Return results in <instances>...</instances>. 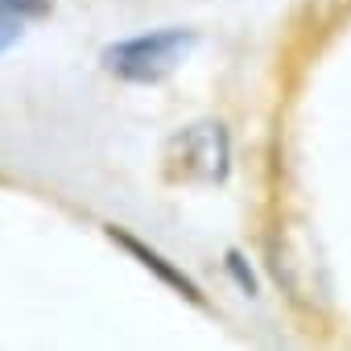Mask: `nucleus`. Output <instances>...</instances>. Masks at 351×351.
I'll list each match as a JSON object with an SVG mask.
<instances>
[{"instance_id":"obj_1","label":"nucleus","mask_w":351,"mask_h":351,"mask_svg":"<svg viewBox=\"0 0 351 351\" xmlns=\"http://www.w3.org/2000/svg\"><path fill=\"white\" fill-rule=\"evenodd\" d=\"M195 46H199V34H195V29L165 25V29H149V34L120 38V42L104 46L99 66H104L112 79H120V83L153 87V83H165L173 71H178V66L191 58Z\"/></svg>"},{"instance_id":"obj_2","label":"nucleus","mask_w":351,"mask_h":351,"mask_svg":"<svg viewBox=\"0 0 351 351\" xmlns=\"http://www.w3.org/2000/svg\"><path fill=\"white\" fill-rule=\"evenodd\" d=\"M165 161L178 165L182 182H228L232 173V141L219 120H199L169 141Z\"/></svg>"},{"instance_id":"obj_3","label":"nucleus","mask_w":351,"mask_h":351,"mask_svg":"<svg viewBox=\"0 0 351 351\" xmlns=\"http://www.w3.org/2000/svg\"><path fill=\"white\" fill-rule=\"evenodd\" d=\"M108 240H112V244H120L128 256H136V265H141V269H149V273H153L161 285H169L173 293H182V298H186V302H195V306H207V298H203L199 281H195L191 273H182L178 265H173V261H165L157 248L141 244V240H136V236H128L124 228H108Z\"/></svg>"},{"instance_id":"obj_4","label":"nucleus","mask_w":351,"mask_h":351,"mask_svg":"<svg viewBox=\"0 0 351 351\" xmlns=\"http://www.w3.org/2000/svg\"><path fill=\"white\" fill-rule=\"evenodd\" d=\"M223 265H228L232 281H236V285H240L248 298H256V293H261V285H256V273H252V265L244 261V252H240V248H228V261H223Z\"/></svg>"},{"instance_id":"obj_5","label":"nucleus","mask_w":351,"mask_h":351,"mask_svg":"<svg viewBox=\"0 0 351 351\" xmlns=\"http://www.w3.org/2000/svg\"><path fill=\"white\" fill-rule=\"evenodd\" d=\"M21 34H25V17H17L9 5H0V54L13 50L21 42Z\"/></svg>"},{"instance_id":"obj_6","label":"nucleus","mask_w":351,"mask_h":351,"mask_svg":"<svg viewBox=\"0 0 351 351\" xmlns=\"http://www.w3.org/2000/svg\"><path fill=\"white\" fill-rule=\"evenodd\" d=\"M0 5H9L17 17L34 21V17H46V13H50V5H54V0H0Z\"/></svg>"}]
</instances>
